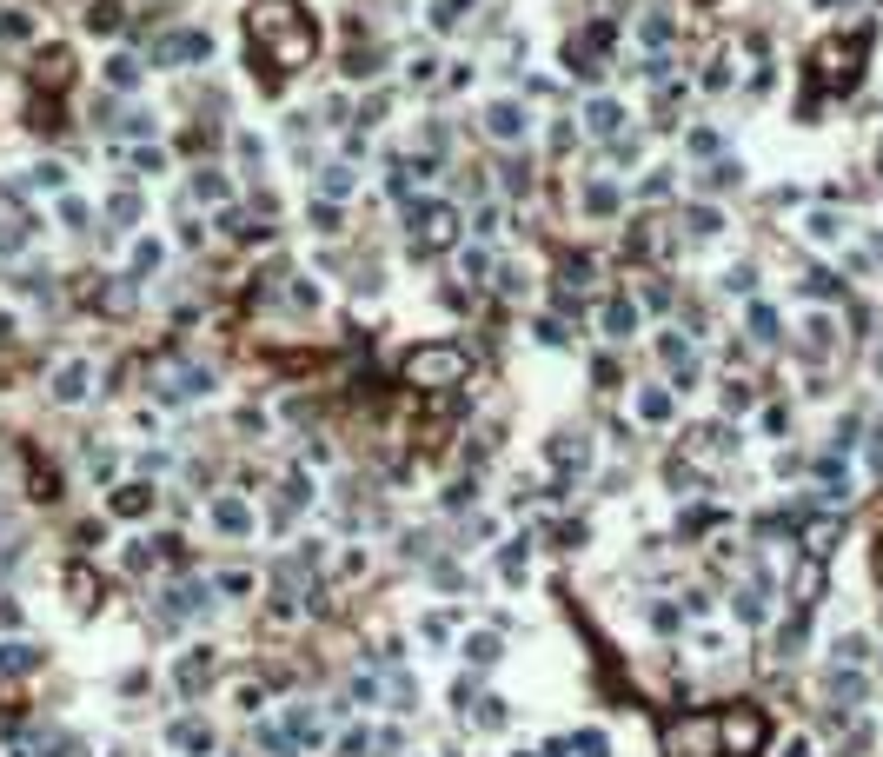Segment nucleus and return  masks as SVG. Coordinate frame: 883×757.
Instances as JSON below:
<instances>
[{
  "label": "nucleus",
  "instance_id": "obj_1",
  "mask_svg": "<svg viewBox=\"0 0 883 757\" xmlns=\"http://www.w3.org/2000/svg\"><path fill=\"white\" fill-rule=\"evenodd\" d=\"M246 27H252L260 60L273 66V80H286L293 66H305V60H313V47H319V33H313V21H305L299 0H252Z\"/></svg>",
  "mask_w": 883,
  "mask_h": 757
},
{
  "label": "nucleus",
  "instance_id": "obj_2",
  "mask_svg": "<svg viewBox=\"0 0 883 757\" xmlns=\"http://www.w3.org/2000/svg\"><path fill=\"white\" fill-rule=\"evenodd\" d=\"M465 373H472V352L452 346V339L412 346V352H405V365H399V379L419 385V392H458V385H465Z\"/></svg>",
  "mask_w": 883,
  "mask_h": 757
},
{
  "label": "nucleus",
  "instance_id": "obj_3",
  "mask_svg": "<svg viewBox=\"0 0 883 757\" xmlns=\"http://www.w3.org/2000/svg\"><path fill=\"white\" fill-rule=\"evenodd\" d=\"M658 737H665V757H724V744H718V717H711V711L671 717Z\"/></svg>",
  "mask_w": 883,
  "mask_h": 757
},
{
  "label": "nucleus",
  "instance_id": "obj_4",
  "mask_svg": "<svg viewBox=\"0 0 883 757\" xmlns=\"http://www.w3.org/2000/svg\"><path fill=\"white\" fill-rule=\"evenodd\" d=\"M764 737H771V725H764L757 704H731V711H718V744H724V757H757Z\"/></svg>",
  "mask_w": 883,
  "mask_h": 757
},
{
  "label": "nucleus",
  "instance_id": "obj_5",
  "mask_svg": "<svg viewBox=\"0 0 883 757\" xmlns=\"http://www.w3.org/2000/svg\"><path fill=\"white\" fill-rule=\"evenodd\" d=\"M863 40H870V33H851V40H824L817 54H810V66H817V80H824V87H851V80H857V66H863Z\"/></svg>",
  "mask_w": 883,
  "mask_h": 757
},
{
  "label": "nucleus",
  "instance_id": "obj_6",
  "mask_svg": "<svg viewBox=\"0 0 883 757\" xmlns=\"http://www.w3.org/2000/svg\"><path fill=\"white\" fill-rule=\"evenodd\" d=\"M207 385H213V373H207V365H193V359L160 352V365H153V392L173 399V406H180V399H193V392H207Z\"/></svg>",
  "mask_w": 883,
  "mask_h": 757
},
{
  "label": "nucleus",
  "instance_id": "obj_7",
  "mask_svg": "<svg viewBox=\"0 0 883 757\" xmlns=\"http://www.w3.org/2000/svg\"><path fill=\"white\" fill-rule=\"evenodd\" d=\"M458 240V207H412V246L419 252H446Z\"/></svg>",
  "mask_w": 883,
  "mask_h": 757
},
{
  "label": "nucleus",
  "instance_id": "obj_8",
  "mask_svg": "<svg viewBox=\"0 0 883 757\" xmlns=\"http://www.w3.org/2000/svg\"><path fill=\"white\" fill-rule=\"evenodd\" d=\"M213 54V40L199 27H180V33H160V40L146 47V60L153 66H180V60H207Z\"/></svg>",
  "mask_w": 883,
  "mask_h": 757
},
{
  "label": "nucleus",
  "instance_id": "obj_9",
  "mask_svg": "<svg viewBox=\"0 0 883 757\" xmlns=\"http://www.w3.org/2000/svg\"><path fill=\"white\" fill-rule=\"evenodd\" d=\"M207 678H213V651H186V658H180V691L199 698V691H207Z\"/></svg>",
  "mask_w": 883,
  "mask_h": 757
},
{
  "label": "nucleus",
  "instance_id": "obj_10",
  "mask_svg": "<svg viewBox=\"0 0 883 757\" xmlns=\"http://www.w3.org/2000/svg\"><path fill=\"white\" fill-rule=\"evenodd\" d=\"M485 127H491V140H518L525 133V107L518 100H499V107L485 113Z\"/></svg>",
  "mask_w": 883,
  "mask_h": 757
},
{
  "label": "nucleus",
  "instance_id": "obj_11",
  "mask_svg": "<svg viewBox=\"0 0 883 757\" xmlns=\"http://www.w3.org/2000/svg\"><path fill=\"white\" fill-rule=\"evenodd\" d=\"M837 532H843L837 518H804V532H797V538H804V551H810V559H824V551L837 545Z\"/></svg>",
  "mask_w": 883,
  "mask_h": 757
},
{
  "label": "nucleus",
  "instance_id": "obj_12",
  "mask_svg": "<svg viewBox=\"0 0 883 757\" xmlns=\"http://www.w3.org/2000/svg\"><path fill=\"white\" fill-rule=\"evenodd\" d=\"M658 352H665V365H671V373H677V379H684V385H691V379H698V352H691V339H677V332H671V339H665V346H658Z\"/></svg>",
  "mask_w": 883,
  "mask_h": 757
},
{
  "label": "nucleus",
  "instance_id": "obj_13",
  "mask_svg": "<svg viewBox=\"0 0 883 757\" xmlns=\"http://www.w3.org/2000/svg\"><path fill=\"white\" fill-rule=\"evenodd\" d=\"M213 525L226 532V538H240V532H252V512H246L240 498H219V505H213Z\"/></svg>",
  "mask_w": 883,
  "mask_h": 757
},
{
  "label": "nucleus",
  "instance_id": "obj_14",
  "mask_svg": "<svg viewBox=\"0 0 883 757\" xmlns=\"http://www.w3.org/2000/svg\"><path fill=\"white\" fill-rule=\"evenodd\" d=\"M286 744H293V751H299V744H319V717L305 711V704H293V711H286Z\"/></svg>",
  "mask_w": 883,
  "mask_h": 757
},
{
  "label": "nucleus",
  "instance_id": "obj_15",
  "mask_svg": "<svg viewBox=\"0 0 883 757\" xmlns=\"http://www.w3.org/2000/svg\"><path fill=\"white\" fill-rule=\"evenodd\" d=\"M113 512L120 518H146L153 512V485H120V492H113Z\"/></svg>",
  "mask_w": 883,
  "mask_h": 757
},
{
  "label": "nucleus",
  "instance_id": "obj_16",
  "mask_svg": "<svg viewBox=\"0 0 883 757\" xmlns=\"http://www.w3.org/2000/svg\"><path fill=\"white\" fill-rule=\"evenodd\" d=\"M87 379H93V373H87L80 359H74V365H60V379H54V399H66V406H74V399H87Z\"/></svg>",
  "mask_w": 883,
  "mask_h": 757
},
{
  "label": "nucleus",
  "instance_id": "obj_17",
  "mask_svg": "<svg viewBox=\"0 0 883 757\" xmlns=\"http://www.w3.org/2000/svg\"><path fill=\"white\" fill-rule=\"evenodd\" d=\"M66 66H74V60H66V47H54V54H40V66H33V80L60 93V87H66Z\"/></svg>",
  "mask_w": 883,
  "mask_h": 757
},
{
  "label": "nucleus",
  "instance_id": "obj_18",
  "mask_svg": "<svg viewBox=\"0 0 883 757\" xmlns=\"http://www.w3.org/2000/svg\"><path fill=\"white\" fill-rule=\"evenodd\" d=\"M605 332H611V339L638 332V306H631V299H611V306H605Z\"/></svg>",
  "mask_w": 883,
  "mask_h": 757
},
{
  "label": "nucleus",
  "instance_id": "obj_19",
  "mask_svg": "<svg viewBox=\"0 0 883 757\" xmlns=\"http://www.w3.org/2000/svg\"><path fill=\"white\" fill-rule=\"evenodd\" d=\"M585 213H591V220L618 213V187H611V180H591V187H585Z\"/></svg>",
  "mask_w": 883,
  "mask_h": 757
},
{
  "label": "nucleus",
  "instance_id": "obj_20",
  "mask_svg": "<svg viewBox=\"0 0 883 757\" xmlns=\"http://www.w3.org/2000/svg\"><path fill=\"white\" fill-rule=\"evenodd\" d=\"M33 665H40V651H33V645H0V671H7V678H27Z\"/></svg>",
  "mask_w": 883,
  "mask_h": 757
},
{
  "label": "nucleus",
  "instance_id": "obj_21",
  "mask_svg": "<svg viewBox=\"0 0 883 757\" xmlns=\"http://www.w3.org/2000/svg\"><path fill=\"white\" fill-rule=\"evenodd\" d=\"M618 120H624V113H618V100H591V107H585V127H591V133H611Z\"/></svg>",
  "mask_w": 883,
  "mask_h": 757
},
{
  "label": "nucleus",
  "instance_id": "obj_22",
  "mask_svg": "<svg viewBox=\"0 0 883 757\" xmlns=\"http://www.w3.org/2000/svg\"><path fill=\"white\" fill-rule=\"evenodd\" d=\"M465 658H472V671H485V665H499V638H491V631H479V638H465Z\"/></svg>",
  "mask_w": 883,
  "mask_h": 757
},
{
  "label": "nucleus",
  "instance_id": "obj_23",
  "mask_svg": "<svg viewBox=\"0 0 883 757\" xmlns=\"http://www.w3.org/2000/svg\"><path fill=\"white\" fill-rule=\"evenodd\" d=\"M173 744H180V751H193V757H207V751H213V731H207V725H180V731H173Z\"/></svg>",
  "mask_w": 883,
  "mask_h": 757
},
{
  "label": "nucleus",
  "instance_id": "obj_24",
  "mask_svg": "<svg viewBox=\"0 0 883 757\" xmlns=\"http://www.w3.org/2000/svg\"><path fill=\"white\" fill-rule=\"evenodd\" d=\"M66 598H74V604H93V571H87V565L66 571Z\"/></svg>",
  "mask_w": 883,
  "mask_h": 757
},
{
  "label": "nucleus",
  "instance_id": "obj_25",
  "mask_svg": "<svg viewBox=\"0 0 883 757\" xmlns=\"http://www.w3.org/2000/svg\"><path fill=\"white\" fill-rule=\"evenodd\" d=\"M87 27H93V33H120V7H113V0L87 7Z\"/></svg>",
  "mask_w": 883,
  "mask_h": 757
},
{
  "label": "nucleus",
  "instance_id": "obj_26",
  "mask_svg": "<svg viewBox=\"0 0 883 757\" xmlns=\"http://www.w3.org/2000/svg\"><path fill=\"white\" fill-rule=\"evenodd\" d=\"M319 193H326V199H346V193H352V173H346V166H326V173H319Z\"/></svg>",
  "mask_w": 883,
  "mask_h": 757
},
{
  "label": "nucleus",
  "instance_id": "obj_27",
  "mask_svg": "<svg viewBox=\"0 0 883 757\" xmlns=\"http://www.w3.org/2000/svg\"><path fill=\"white\" fill-rule=\"evenodd\" d=\"M472 711H479V731H505V717H512V711H505L499 698H479Z\"/></svg>",
  "mask_w": 883,
  "mask_h": 757
},
{
  "label": "nucleus",
  "instance_id": "obj_28",
  "mask_svg": "<svg viewBox=\"0 0 883 757\" xmlns=\"http://www.w3.org/2000/svg\"><path fill=\"white\" fill-rule=\"evenodd\" d=\"M751 339H757V346L777 339V312H771V306H751Z\"/></svg>",
  "mask_w": 883,
  "mask_h": 757
},
{
  "label": "nucleus",
  "instance_id": "obj_29",
  "mask_svg": "<svg viewBox=\"0 0 883 757\" xmlns=\"http://www.w3.org/2000/svg\"><path fill=\"white\" fill-rule=\"evenodd\" d=\"M107 220H113V226L140 220V199H133V193H113V199H107Z\"/></svg>",
  "mask_w": 883,
  "mask_h": 757
},
{
  "label": "nucleus",
  "instance_id": "obj_30",
  "mask_svg": "<svg viewBox=\"0 0 883 757\" xmlns=\"http://www.w3.org/2000/svg\"><path fill=\"white\" fill-rule=\"evenodd\" d=\"M638 412L651 418V426H665V418H671V392H644V399H638Z\"/></svg>",
  "mask_w": 883,
  "mask_h": 757
},
{
  "label": "nucleus",
  "instance_id": "obj_31",
  "mask_svg": "<svg viewBox=\"0 0 883 757\" xmlns=\"http://www.w3.org/2000/svg\"><path fill=\"white\" fill-rule=\"evenodd\" d=\"M525 551H532V538H512V545H505V578H525Z\"/></svg>",
  "mask_w": 883,
  "mask_h": 757
},
{
  "label": "nucleus",
  "instance_id": "obj_32",
  "mask_svg": "<svg viewBox=\"0 0 883 757\" xmlns=\"http://www.w3.org/2000/svg\"><path fill=\"white\" fill-rule=\"evenodd\" d=\"M571 751H578V757H611L605 731H578V737H571Z\"/></svg>",
  "mask_w": 883,
  "mask_h": 757
},
{
  "label": "nucleus",
  "instance_id": "obj_33",
  "mask_svg": "<svg viewBox=\"0 0 883 757\" xmlns=\"http://www.w3.org/2000/svg\"><path fill=\"white\" fill-rule=\"evenodd\" d=\"M372 744H379V737H372V731H346V737H339V751H346V757H366Z\"/></svg>",
  "mask_w": 883,
  "mask_h": 757
},
{
  "label": "nucleus",
  "instance_id": "obj_34",
  "mask_svg": "<svg viewBox=\"0 0 883 757\" xmlns=\"http://www.w3.org/2000/svg\"><path fill=\"white\" fill-rule=\"evenodd\" d=\"M193 193L199 199H226V180H219V173H193Z\"/></svg>",
  "mask_w": 883,
  "mask_h": 757
},
{
  "label": "nucleus",
  "instance_id": "obj_35",
  "mask_svg": "<svg viewBox=\"0 0 883 757\" xmlns=\"http://www.w3.org/2000/svg\"><path fill=\"white\" fill-rule=\"evenodd\" d=\"M465 7H472V0H438L432 21H438V27H458V13H465Z\"/></svg>",
  "mask_w": 883,
  "mask_h": 757
},
{
  "label": "nucleus",
  "instance_id": "obj_36",
  "mask_svg": "<svg viewBox=\"0 0 883 757\" xmlns=\"http://www.w3.org/2000/svg\"><path fill=\"white\" fill-rule=\"evenodd\" d=\"M691 233H698V240H711V233H718V213H711V207H691Z\"/></svg>",
  "mask_w": 883,
  "mask_h": 757
},
{
  "label": "nucleus",
  "instance_id": "obj_37",
  "mask_svg": "<svg viewBox=\"0 0 883 757\" xmlns=\"http://www.w3.org/2000/svg\"><path fill=\"white\" fill-rule=\"evenodd\" d=\"M0 40H27V13H0Z\"/></svg>",
  "mask_w": 883,
  "mask_h": 757
},
{
  "label": "nucleus",
  "instance_id": "obj_38",
  "mask_svg": "<svg viewBox=\"0 0 883 757\" xmlns=\"http://www.w3.org/2000/svg\"><path fill=\"white\" fill-rule=\"evenodd\" d=\"M107 80H113V87H133V80H140V66H133V60H113Z\"/></svg>",
  "mask_w": 883,
  "mask_h": 757
},
{
  "label": "nucleus",
  "instance_id": "obj_39",
  "mask_svg": "<svg viewBox=\"0 0 883 757\" xmlns=\"http://www.w3.org/2000/svg\"><path fill=\"white\" fill-rule=\"evenodd\" d=\"M219 592H233V598H246V592H252V578H246V571H226V578H219Z\"/></svg>",
  "mask_w": 883,
  "mask_h": 757
},
{
  "label": "nucleus",
  "instance_id": "obj_40",
  "mask_svg": "<svg viewBox=\"0 0 883 757\" xmlns=\"http://www.w3.org/2000/svg\"><path fill=\"white\" fill-rule=\"evenodd\" d=\"M458 266H465V279H485V273H491V260H485V252H465Z\"/></svg>",
  "mask_w": 883,
  "mask_h": 757
},
{
  "label": "nucleus",
  "instance_id": "obj_41",
  "mask_svg": "<svg viewBox=\"0 0 883 757\" xmlns=\"http://www.w3.org/2000/svg\"><path fill=\"white\" fill-rule=\"evenodd\" d=\"M7 332H13V319H7V312H0V339H7Z\"/></svg>",
  "mask_w": 883,
  "mask_h": 757
},
{
  "label": "nucleus",
  "instance_id": "obj_42",
  "mask_svg": "<svg viewBox=\"0 0 883 757\" xmlns=\"http://www.w3.org/2000/svg\"><path fill=\"white\" fill-rule=\"evenodd\" d=\"M518 757H532V751H518Z\"/></svg>",
  "mask_w": 883,
  "mask_h": 757
},
{
  "label": "nucleus",
  "instance_id": "obj_43",
  "mask_svg": "<svg viewBox=\"0 0 883 757\" xmlns=\"http://www.w3.org/2000/svg\"><path fill=\"white\" fill-rule=\"evenodd\" d=\"M877 565H883V559H877Z\"/></svg>",
  "mask_w": 883,
  "mask_h": 757
}]
</instances>
